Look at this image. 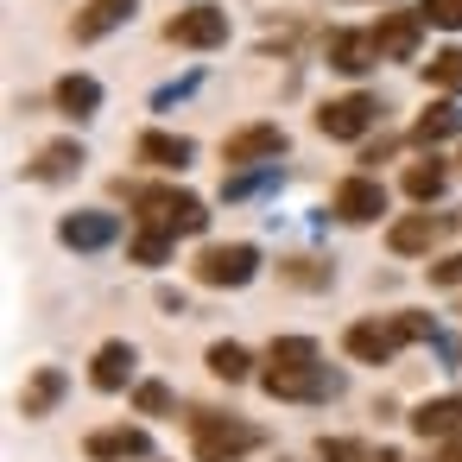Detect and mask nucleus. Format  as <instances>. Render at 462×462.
Returning <instances> with one entry per match:
<instances>
[{
	"instance_id": "1",
	"label": "nucleus",
	"mask_w": 462,
	"mask_h": 462,
	"mask_svg": "<svg viewBox=\"0 0 462 462\" xmlns=\"http://www.w3.org/2000/svg\"><path fill=\"white\" fill-rule=\"evenodd\" d=\"M134 209H140V228H159V235H203L209 228V209H203V197H190V190H171V184H152V190H140L134 197Z\"/></svg>"
},
{
	"instance_id": "2",
	"label": "nucleus",
	"mask_w": 462,
	"mask_h": 462,
	"mask_svg": "<svg viewBox=\"0 0 462 462\" xmlns=\"http://www.w3.org/2000/svg\"><path fill=\"white\" fill-rule=\"evenodd\" d=\"M190 437L203 462H241L247 449H260V430L235 411H190Z\"/></svg>"
},
{
	"instance_id": "3",
	"label": "nucleus",
	"mask_w": 462,
	"mask_h": 462,
	"mask_svg": "<svg viewBox=\"0 0 462 462\" xmlns=\"http://www.w3.org/2000/svg\"><path fill=\"white\" fill-rule=\"evenodd\" d=\"M254 273H260L254 241H216V247L197 254V285H209V291H241Z\"/></svg>"
},
{
	"instance_id": "4",
	"label": "nucleus",
	"mask_w": 462,
	"mask_h": 462,
	"mask_svg": "<svg viewBox=\"0 0 462 462\" xmlns=\"http://www.w3.org/2000/svg\"><path fill=\"white\" fill-rule=\"evenodd\" d=\"M405 342H411V329H405V310H399V317H361V323H348V329H342V348H348L355 361H367V367L393 361Z\"/></svg>"
},
{
	"instance_id": "5",
	"label": "nucleus",
	"mask_w": 462,
	"mask_h": 462,
	"mask_svg": "<svg viewBox=\"0 0 462 462\" xmlns=\"http://www.w3.org/2000/svg\"><path fill=\"white\" fill-rule=\"evenodd\" d=\"M165 39L184 45V51H216V45L228 39V14L209 7V0H197V7H184V14L165 20Z\"/></svg>"
},
{
	"instance_id": "6",
	"label": "nucleus",
	"mask_w": 462,
	"mask_h": 462,
	"mask_svg": "<svg viewBox=\"0 0 462 462\" xmlns=\"http://www.w3.org/2000/svg\"><path fill=\"white\" fill-rule=\"evenodd\" d=\"M329 216L348 222V228L380 222V216H386V184H380V178H342L336 197H329Z\"/></svg>"
},
{
	"instance_id": "7",
	"label": "nucleus",
	"mask_w": 462,
	"mask_h": 462,
	"mask_svg": "<svg viewBox=\"0 0 462 462\" xmlns=\"http://www.w3.org/2000/svg\"><path fill=\"white\" fill-rule=\"evenodd\" d=\"M374 115H380L374 96H336V102L317 108V134H323V140H361V134L374 127Z\"/></svg>"
},
{
	"instance_id": "8",
	"label": "nucleus",
	"mask_w": 462,
	"mask_h": 462,
	"mask_svg": "<svg viewBox=\"0 0 462 462\" xmlns=\"http://www.w3.org/2000/svg\"><path fill=\"white\" fill-rule=\"evenodd\" d=\"M260 386H266L273 399H329L342 380H336L329 367H266Z\"/></svg>"
},
{
	"instance_id": "9",
	"label": "nucleus",
	"mask_w": 462,
	"mask_h": 462,
	"mask_svg": "<svg viewBox=\"0 0 462 462\" xmlns=\"http://www.w3.org/2000/svg\"><path fill=\"white\" fill-rule=\"evenodd\" d=\"M285 152V134L273 121H247L241 134L222 140V165H260V159H279Z\"/></svg>"
},
{
	"instance_id": "10",
	"label": "nucleus",
	"mask_w": 462,
	"mask_h": 462,
	"mask_svg": "<svg viewBox=\"0 0 462 462\" xmlns=\"http://www.w3.org/2000/svg\"><path fill=\"white\" fill-rule=\"evenodd\" d=\"M449 228H456V216H430V209H418V216H399V222L386 228V247H393V254H430Z\"/></svg>"
},
{
	"instance_id": "11",
	"label": "nucleus",
	"mask_w": 462,
	"mask_h": 462,
	"mask_svg": "<svg viewBox=\"0 0 462 462\" xmlns=\"http://www.w3.org/2000/svg\"><path fill=\"white\" fill-rule=\"evenodd\" d=\"M134 7H140V0H83L77 20H70V39H77V45H96V39H108L121 20H134Z\"/></svg>"
},
{
	"instance_id": "12",
	"label": "nucleus",
	"mask_w": 462,
	"mask_h": 462,
	"mask_svg": "<svg viewBox=\"0 0 462 462\" xmlns=\"http://www.w3.org/2000/svg\"><path fill=\"white\" fill-rule=\"evenodd\" d=\"M89 462H134V456H152V437L140 424H108V430H89Z\"/></svg>"
},
{
	"instance_id": "13",
	"label": "nucleus",
	"mask_w": 462,
	"mask_h": 462,
	"mask_svg": "<svg viewBox=\"0 0 462 462\" xmlns=\"http://www.w3.org/2000/svg\"><path fill=\"white\" fill-rule=\"evenodd\" d=\"M115 235H121V222H115L108 209H83V216H64V222H58V241L77 247V254H96V247H108Z\"/></svg>"
},
{
	"instance_id": "14",
	"label": "nucleus",
	"mask_w": 462,
	"mask_h": 462,
	"mask_svg": "<svg viewBox=\"0 0 462 462\" xmlns=\"http://www.w3.org/2000/svg\"><path fill=\"white\" fill-rule=\"evenodd\" d=\"M418 26H424V14H380V26H374V45H380V58H411L418 51Z\"/></svg>"
},
{
	"instance_id": "15",
	"label": "nucleus",
	"mask_w": 462,
	"mask_h": 462,
	"mask_svg": "<svg viewBox=\"0 0 462 462\" xmlns=\"http://www.w3.org/2000/svg\"><path fill=\"white\" fill-rule=\"evenodd\" d=\"M380 64V45H374V32H336L329 39V70H342V77H361V70H374Z\"/></svg>"
},
{
	"instance_id": "16",
	"label": "nucleus",
	"mask_w": 462,
	"mask_h": 462,
	"mask_svg": "<svg viewBox=\"0 0 462 462\" xmlns=\"http://www.w3.org/2000/svg\"><path fill=\"white\" fill-rule=\"evenodd\" d=\"M89 380H96V393H121L134 380V342H102L89 361Z\"/></svg>"
},
{
	"instance_id": "17",
	"label": "nucleus",
	"mask_w": 462,
	"mask_h": 462,
	"mask_svg": "<svg viewBox=\"0 0 462 462\" xmlns=\"http://www.w3.org/2000/svg\"><path fill=\"white\" fill-rule=\"evenodd\" d=\"M411 430L430 443V437H456L462 430V393H443V399H424L411 411Z\"/></svg>"
},
{
	"instance_id": "18",
	"label": "nucleus",
	"mask_w": 462,
	"mask_h": 462,
	"mask_svg": "<svg viewBox=\"0 0 462 462\" xmlns=\"http://www.w3.org/2000/svg\"><path fill=\"white\" fill-rule=\"evenodd\" d=\"M134 152H140V165H159V171H184L197 146H190L184 134H159V127H152V134H140V146H134Z\"/></svg>"
},
{
	"instance_id": "19",
	"label": "nucleus",
	"mask_w": 462,
	"mask_h": 462,
	"mask_svg": "<svg viewBox=\"0 0 462 462\" xmlns=\"http://www.w3.org/2000/svg\"><path fill=\"white\" fill-rule=\"evenodd\" d=\"M83 165V146L77 140H51V146H39V159L26 165V178L32 184H58V178H70Z\"/></svg>"
},
{
	"instance_id": "20",
	"label": "nucleus",
	"mask_w": 462,
	"mask_h": 462,
	"mask_svg": "<svg viewBox=\"0 0 462 462\" xmlns=\"http://www.w3.org/2000/svg\"><path fill=\"white\" fill-rule=\"evenodd\" d=\"M58 399H64V367H39L20 393V418H45Z\"/></svg>"
},
{
	"instance_id": "21",
	"label": "nucleus",
	"mask_w": 462,
	"mask_h": 462,
	"mask_svg": "<svg viewBox=\"0 0 462 462\" xmlns=\"http://www.w3.org/2000/svg\"><path fill=\"white\" fill-rule=\"evenodd\" d=\"M443 184H449L443 159H418V165H405V197H411V203H437Z\"/></svg>"
},
{
	"instance_id": "22",
	"label": "nucleus",
	"mask_w": 462,
	"mask_h": 462,
	"mask_svg": "<svg viewBox=\"0 0 462 462\" xmlns=\"http://www.w3.org/2000/svg\"><path fill=\"white\" fill-rule=\"evenodd\" d=\"M58 108L77 115V121L96 115V108H102V83H96V77H64V83H58Z\"/></svg>"
},
{
	"instance_id": "23",
	"label": "nucleus",
	"mask_w": 462,
	"mask_h": 462,
	"mask_svg": "<svg viewBox=\"0 0 462 462\" xmlns=\"http://www.w3.org/2000/svg\"><path fill=\"white\" fill-rule=\"evenodd\" d=\"M266 367H317V342L310 336H273Z\"/></svg>"
},
{
	"instance_id": "24",
	"label": "nucleus",
	"mask_w": 462,
	"mask_h": 462,
	"mask_svg": "<svg viewBox=\"0 0 462 462\" xmlns=\"http://www.w3.org/2000/svg\"><path fill=\"white\" fill-rule=\"evenodd\" d=\"M171 235H159V228H134V241H127V254H134V266H159V260H171Z\"/></svg>"
},
{
	"instance_id": "25",
	"label": "nucleus",
	"mask_w": 462,
	"mask_h": 462,
	"mask_svg": "<svg viewBox=\"0 0 462 462\" xmlns=\"http://www.w3.org/2000/svg\"><path fill=\"white\" fill-rule=\"evenodd\" d=\"M424 83H430V89H462V45L437 51V58L424 64Z\"/></svg>"
},
{
	"instance_id": "26",
	"label": "nucleus",
	"mask_w": 462,
	"mask_h": 462,
	"mask_svg": "<svg viewBox=\"0 0 462 462\" xmlns=\"http://www.w3.org/2000/svg\"><path fill=\"white\" fill-rule=\"evenodd\" d=\"M209 374L216 380H247V348L241 342H216L209 348Z\"/></svg>"
},
{
	"instance_id": "27",
	"label": "nucleus",
	"mask_w": 462,
	"mask_h": 462,
	"mask_svg": "<svg viewBox=\"0 0 462 462\" xmlns=\"http://www.w3.org/2000/svg\"><path fill=\"white\" fill-rule=\"evenodd\" d=\"M317 456H323V462H374V449H367V443H355V437H323V443H317Z\"/></svg>"
},
{
	"instance_id": "28",
	"label": "nucleus",
	"mask_w": 462,
	"mask_h": 462,
	"mask_svg": "<svg viewBox=\"0 0 462 462\" xmlns=\"http://www.w3.org/2000/svg\"><path fill=\"white\" fill-rule=\"evenodd\" d=\"M134 405H140L146 418H165V411H171V386H159V380H140V393H134Z\"/></svg>"
},
{
	"instance_id": "29",
	"label": "nucleus",
	"mask_w": 462,
	"mask_h": 462,
	"mask_svg": "<svg viewBox=\"0 0 462 462\" xmlns=\"http://www.w3.org/2000/svg\"><path fill=\"white\" fill-rule=\"evenodd\" d=\"M456 127V108H424V121L411 127V140H443Z\"/></svg>"
},
{
	"instance_id": "30",
	"label": "nucleus",
	"mask_w": 462,
	"mask_h": 462,
	"mask_svg": "<svg viewBox=\"0 0 462 462\" xmlns=\"http://www.w3.org/2000/svg\"><path fill=\"white\" fill-rule=\"evenodd\" d=\"M418 14H424L430 26H449V32H456V26H462V0H424Z\"/></svg>"
},
{
	"instance_id": "31",
	"label": "nucleus",
	"mask_w": 462,
	"mask_h": 462,
	"mask_svg": "<svg viewBox=\"0 0 462 462\" xmlns=\"http://www.w3.org/2000/svg\"><path fill=\"white\" fill-rule=\"evenodd\" d=\"M430 285H443V291H449V285H462V254H443V260L430 266Z\"/></svg>"
},
{
	"instance_id": "32",
	"label": "nucleus",
	"mask_w": 462,
	"mask_h": 462,
	"mask_svg": "<svg viewBox=\"0 0 462 462\" xmlns=\"http://www.w3.org/2000/svg\"><path fill=\"white\" fill-rule=\"evenodd\" d=\"M443 462H462V430L449 437V449H443Z\"/></svg>"
},
{
	"instance_id": "33",
	"label": "nucleus",
	"mask_w": 462,
	"mask_h": 462,
	"mask_svg": "<svg viewBox=\"0 0 462 462\" xmlns=\"http://www.w3.org/2000/svg\"><path fill=\"white\" fill-rule=\"evenodd\" d=\"M374 462H399V449H374Z\"/></svg>"
}]
</instances>
